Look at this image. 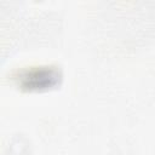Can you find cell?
<instances>
[{"instance_id":"cell-1","label":"cell","mask_w":155,"mask_h":155,"mask_svg":"<svg viewBox=\"0 0 155 155\" xmlns=\"http://www.w3.org/2000/svg\"><path fill=\"white\" fill-rule=\"evenodd\" d=\"M17 78L21 86L23 87L41 88L54 85L61 78V74L57 69L51 67H38L29 70H23Z\"/></svg>"}]
</instances>
